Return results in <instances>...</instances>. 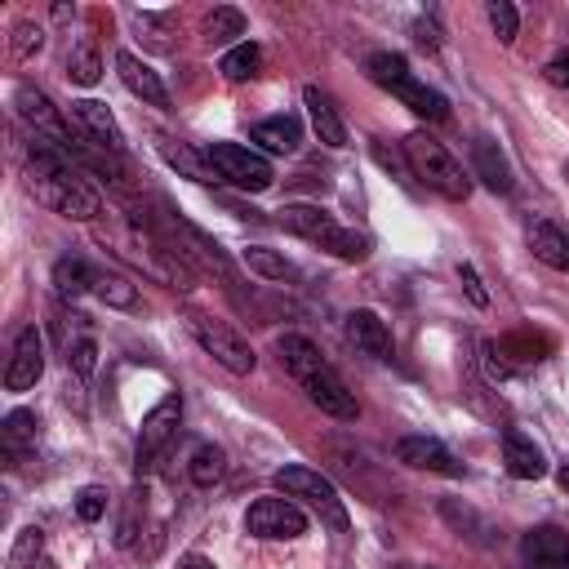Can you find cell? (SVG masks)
<instances>
[{
  "mask_svg": "<svg viewBox=\"0 0 569 569\" xmlns=\"http://www.w3.org/2000/svg\"><path fill=\"white\" fill-rule=\"evenodd\" d=\"M520 556L529 569H569V529L538 525L520 538Z\"/></svg>",
  "mask_w": 569,
  "mask_h": 569,
  "instance_id": "obj_12",
  "label": "cell"
},
{
  "mask_svg": "<svg viewBox=\"0 0 569 569\" xmlns=\"http://www.w3.org/2000/svg\"><path fill=\"white\" fill-rule=\"evenodd\" d=\"M71 124L80 129V142L120 156L124 133H120V124H116V116H111L107 102H98V98H80V102H71Z\"/></svg>",
  "mask_w": 569,
  "mask_h": 569,
  "instance_id": "obj_8",
  "label": "cell"
},
{
  "mask_svg": "<svg viewBox=\"0 0 569 569\" xmlns=\"http://www.w3.org/2000/svg\"><path fill=\"white\" fill-rule=\"evenodd\" d=\"M244 267H249L253 276H262V280H276V284L298 280V267H293L289 258H280L276 249H267V244H249V249H244Z\"/></svg>",
  "mask_w": 569,
  "mask_h": 569,
  "instance_id": "obj_27",
  "label": "cell"
},
{
  "mask_svg": "<svg viewBox=\"0 0 569 569\" xmlns=\"http://www.w3.org/2000/svg\"><path fill=\"white\" fill-rule=\"evenodd\" d=\"M409 31H413V44H418V49H427V53L440 49V22H436L431 13H427V18H413Z\"/></svg>",
  "mask_w": 569,
  "mask_h": 569,
  "instance_id": "obj_39",
  "label": "cell"
},
{
  "mask_svg": "<svg viewBox=\"0 0 569 569\" xmlns=\"http://www.w3.org/2000/svg\"><path fill=\"white\" fill-rule=\"evenodd\" d=\"M525 240H529V253H533L538 262H547L551 271H569V231H565L560 222L533 218L529 231H525Z\"/></svg>",
  "mask_w": 569,
  "mask_h": 569,
  "instance_id": "obj_16",
  "label": "cell"
},
{
  "mask_svg": "<svg viewBox=\"0 0 569 569\" xmlns=\"http://www.w3.org/2000/svg\"><path fill=\"white\" fill-rule=\"evenodd\" d=\"M396 569H405V565H396Z\"/></svg>",
  "mask_w": 569,
  "mask_h": 569,
  "instance_id": "obj_44",
  "label": "cell"
},
{
  "mask_svg": "<svg viewBox=\"0 0 569 569\" xmlns=\"http://www.w3.org/2000/svg\"><path fill=\"white\" fill-rule=\"evenodd\" d=\"M178 569H218L209 556H200V551H187V556H178Z\"/></svg>",
  "mask_w": 569,
  "mask_h": 569,
  "instance_id": "obj_42",
  "label": "cell"
},
{
  "mask_svg": "<svg viewBox=\"0 0 569 569\" xmlns=\"http://www.w3.org/2000/svg\"><path fill=\"white\" fill-rule=\"evenodd\" d=\"M40 373H44V338H40L36 325H27L13 338V356L4 365V387L9 391H31L40 382Z\"/></svg>",
  "mask_w": 569,
  "mask_h": 569,
  "instance_id": "obj_9",
  "label": "cell"
},
{
  "mask_svg": "<svg viewBox=\"0 0 569 569\" xmlns=\"http://www.w3.org/2000/svg\"><path fill=\"white\" fill-rule=\"evenodd\" d=\"M302 391H307V400H311L320 413H329V418H338V422H356V418H360V405H356V396L347 391V382L333 373V365H325V369H316L311 378H302Z\"/></svg>",
  "mask_w": 569,
  "mask_h": 569,
  "instance_id": "obj_10",
  "label": "cell"
},
{
  "mask_svg": "<svg viewBox=\"0 0 569 569\" xmlns=\"http://www.w3.org/2000/svg\"><path fill=\"white\" fill-rule=\"evenodd\" d=\"M40 551H44V533H40L36 525L18 529V538H13V547H9V569H31V565L40 560Z\"/></svg>",
  "mask_w": 569,
  "mask_h": 569,
  "instance_id": "obj_33",
  "label": "cell"
},
{
  "mask_svg": "<svg viewBox=\"0 0 569 569\" xmlns=\"http://www.w3.org/2000/svg\"><path fill=\"white\" fill-rule=\"evenodd\" d=\"M276 351H280V365L302 382V378H311L316 369H325L329 360L320 356V347L311 342V338H302V333H284L280 342H276Z\"/></svg>",
  "mask_w": 569,
  "mask_h": 569,
  "instance_id": "obj_22",
  "label": "cell"
},
{
  "mask_svg": "<svg viewBox=\"0 0 569 569\" xmlns=\"http://www.w3.org/2000/svg\"><path fill=\"white\" fill-rule=\"evenodd\" d=\"M276 222H280L284 231H293V236L320 244L325 253H333V258H342V262H365V258H369V236H360L356 227H342V222H338L329 209H320V204H284V209L276 213Z\"/></svg>",
  "mask_w": 569,
  "mask_h": 569,
  "instance_id": "obj_1",
  "label": "cell"
},
{
  "mask_svg": "<svg viewBox=\"0 0 569 569\" xmlns=\"http://www.w3.org/2000/svg\"><path fill=\"white\" fill-rule=\"evenodd\" d=\"M160 151H164V160H169L173 169H182L191 182H222V178L213 173L209 156H196L187 142H173V138H164V142H160Z\"/></svg>",
  "mask_w": 569,
  "mask_h": 569,
  "instance_id": "obj_26",
  "label": "cell"
},
{
  "mask_svg": "<svg viewBox=\"0 0 569 569\" xmlns=\"http://www.w3.org/2000/svg\"><path fill=\"white\" fill-rule=\"evenodd\" d=\"M276 485H280L289 498L311 502L333 529H347V511H342V498H338V489H333L329 476H320V471H311V467H280V471H276Z\"/></svg>",
  "mask_w": 569,
  "mask_h": 569,
  "instance_id": "obj_6",
  "label": "cell"
},
{
  "mask_svg": "<svg viewBox=\"0 0 569 569\" xmlns=\"http://www.w3.org/2000/svg\"><path fill=\"white\" fill-rule=\"evenodd\" d=\"M302 102H307V116H311L316 138H320L325 147H347V124H342V116H338L333 98H329V93H320L316 84H307V89H302Z\"/></svg>",
  "mask_w": 569,
  "mask_h": 569,
  "instance_id": "obj_20",
  "label": "cell"
},
{
  "mask_svg": "<svg viewBox=\"0 0 569 569\" xmlns=\"http://www.w3.org/2000/svg\"><path fill=\"white\" fill-rule=\"evenodd\" d=\"M200 36H204L209 44H231L236 36H244V13H240V9H231V4H218L213 13H204Z\"/></svg>",
  "mask_w": 569,
  "mask_h": 569,
  "instance_id": "obj_28",
  "label": "cell"
},
{
  "mask_svg": "<svg viewBox=\"0 0 569 569\" xmlns=\"http://www.w3.org/2000/svg\"><path fill=\"white\" fill-rule=\"evenodd\" d=\"M116 71H120V80H124V89H129L133 98H142L147 107H169V89H164V80H160L138 53L120 49V53H116Z\"/></svg>",
  "mask_w": 569,
  "mask_h": 569,
  "instance_id": "obj_14",
  "label": "cell"
},
{
  "mask_svg": "<svg viewBox=\"0 0 569 569\" xmlns=\"http://www.w3.org/2000/svg\"><path fill=\"white\" fill-rule=\"evenodd\" d=\"M76 516L89 520V525L102 520V516H107V489H102V485H84V489L76 493Z\"/></svg>",
  "mask_w": 569,
  "mask_h": 569,
  "instance_id": "obj_37",
  "label": "cell"
},
{
  "mask_svg": "<svg viewBox=\"0 0 569 569\" xmlns=\"http://www.w3.org/2000/svg\"><path fill=\"white\" fill-rule=\"evenodd\" d=\"M93 284H98V271L84 262V258H58L53 262V289H58V298H80V293H93Z\"/></svg>",
  "mask_w": 569,
  "mask_h": 569,
  "instance_id": "obj_23",
  "label": "cell"
},
{
  "mask_svg": "<svg viewBox=\"0 0 569 569\" xmlns=\"http://www.w3.org/2000/svg\"><path fill=\"white\" fill-rule=\"evenodd\" d=\"M93 293H98L107 307H116V311H133V307H138V289H133L124 276H116V271H98Z\"/></svg>",
  "mask_w": 569,
  "mask_h": 569,
  "instance_id": "obj_32",
  "label": "cell"
},
{
  "mask_svg": "<svg viewBox=\"0 0 569 569\" xmlns=\"http://www.w3.org/2000/svg\"><path fill=\"white\" fill-rule=\"evenodd\" d=\"M387 89H391V93H396L413 116H422V120H445V116H449L445 93H436L431 84H422L413 71H405V76H400V80H391Z\"/></svg>",
  "mask_w": 569,
  "mask_h": 569,
  "instance_id": "obj_19",
  "label": "cell"
},
{
  "mask_svg": "<svg viewBox=\"0 0 569 569\" xmlns=\"http://www.w3.org/2000/svg\"><path fill=\"white\" fill-rule=\"evenodd\" d=\"M13 107H18V116L40 133V138H53V142H62V147H71V133H67V124H62V116H58V107L49 102V93H40V89H31V84H22L18 93H13Z\"/></svg>",
  "mask_w": 569,
  "mask_h": 569,
  "instance_id": "obj_13",
  "label": "cell"
},
{
  "mask_svg": "<svg viewBox=\"0 0 569 569\" xmlns=\"http://www.w3.org/2000/svg\"><path fill=\"white\" fill-rule=\"evenodd\" d=\"M249 142H258L262 151H276V156H293L302 142V124H298V116H267L249 129Z\"/></svg>",
  "mask_w": 569,
  "mask_h": 569,
  "instance_id": "obj_21",
  "label": "cell"
},
{
  "mask_svg": "<svg viewBox=\"0 0 569 569\" xmlns=\"http://www.w3.org/2000/svg\"><path fill=\"white\" fill-rule=\"evenodd\" d=\"M489 27H493V36H498L502 44H511V40H516V27H520V13H516L507 0H489Z\"/></svg>",
  "mask_w": 569,
  "mask_h": 569,
  "instance_id": "obj_35",
  "label": "cell"
},
{
  "mask_svg": "<svg viewBox=\"0 0 569 569\" xmlns=\"http://www.w3.org/2000/svg\"><path fill=\"white\" fill-rule=\"evenodd\" d=\"M204 156H209L213 173H218L222 182L240 187V191H267V187L276 182L267 156L253 151V147H244V142H209Z\"/></svg>",
  "mask_w": 569,
  "mask_h": 569,
  "instance_id": "obj_3",
  "label": "cell"
},
{
  "mask_svg": "<svg viewBox=\"0 0 569 569\" xmlns=\"http://www.w3.org/2000/svg\"><path fill=\"white\" fill-rule=\"evenodd\" d=\"M0 436H4V449H9V453H22V449H36L40 422H36V413H31V409H13V413H4Z\"/></svg>",
  "mask_w": 569,
  "mask_h": 569,
  "instance_id": "obj_30",
  "label": "cell"
},
{
  "mask_svg": "<svg viewBox=\"0 0 569 569\" xmlns=\"http://www.w3.org/2000/svg\"><path fill=\"white\" fill-rule=\"evenodd\" d=\"M502 462H507V471H511L516 480H542V476H547L542 449H538L525 431H516V427L502 431Z\"/></svg>",
  "mask_w": 569,
  "mask_h": 569,
  "instance_id": "obj_18",
  "label": "cell"
},
{
  "mask_svg": "<svg viewBox=\"0 0 569 569\" xmlns=\"http://www.w3.org/2000/svg\"><path fill=\"white\" fill-rule=\"evenodd\" d=\"M93 365H98V342H93L89 333H80V338L67 347V369H71L76 378H89Z\"/></svg>",
  "mask_w": 569,
  "mask_h": 569,
  "instance_id": "obj_34",
  "label": "cell"
},
{
  "mask_svg": "<svg viewBox=\"0 0 569 569\" xmlns=\"http://www.w3.org/2000/svg\"><path fill=\"white\" fill-rule=\"evenodd\" d=\"M405 71H409V62H405L400 53H373V58H369V76H373L382 89H387L396 76H405Z\"/></svg>",
  "mask_w": 569,
  "mask_h": 569,
  "instance_id": "obj_38",
  "label": "cell"
},
{
  "mask_svg": "<svg viewBox=\"0 0 569 569\" xmlns=\"http://www.w3.org/2000/svg\"><path fill=\"white\" fill-rule=\"evenodd\" d=\"M471 173L489 187V191H498V196H507L511 191V164H507V156H502V147L493 142V138H471Z\"/></svg>",
  "mask_w": 569,
  "mask_h": 569,
  "instance_id": "obj_17",
  "label": "cell"
},
{
  "mask_svg": "<svg viewBox=\"0 0 569 569\" xmlns=\"http://www.w3.org/2000/svg\"><path fill=\"white\" fill-rule=\"evenodd\" d=\"M405 160H409V173H413L422 187L440 191L445 200H467V196H471V173H467L462 160H453V156L445 151V142H436L427 129H413V133L405 138Z\"/></svg>",
  "mask_w": 569,
  "mask_h": 569,
  "instance_id": "obj_2",
  "label": "cell"
},
{
  "mask_svg": "<svg viewBox=\"0 0 569 569\" xmlns=\"http://www.w3.org/2000/svg\"><path fill=\"white\" fill-rule=\"evenodd\" d=\"M187 476H191V485H200V489H213V485L227 476V453H222L218 445L200 440V445L191 449V458H187Z\"/></svg>",
  "mask_w": 569,
  "mask_h": 569,
  "instance_id": "obj_24",
  "label": "cell"
},
{
  "mask_svg": "<svg viewBox=\"0 0 569 569\" xmlns=\"http://www.w3.org/2000/svg\"><path fill=\"white\" fill-rule=\"evenodd\" d=\"M244 529L253 538H302L307 533V516L293 498H258L249 511H244Z\"/></svg>",
  "mask_w": 569,
  "mask_h": 569,
  "instance_id": "obj_7",
  "label": "cell"
},
{
  "mask_svg": "<svg viewBox=\"0 0 569 569\" xmlns=\"http://www.w3.org/2000/svg\"><path fill=\"white\" fill-rule=\"evenodd\" d=\"M258 67H262V49H258L253 40L231 44V49L222 53V62H218V71H222L227 80H249V76H258Z\"/></svg>",
  "mask_w": 569,
  "mask_h": 569,
  "instance_id": "obj_31",
  "label": "cell"
},
{
  "mask_svg": "<svg viewBox=\"0 0 569 569\" xmlns=\"http://www.w3.org/2000/svg\"><path fill=\"white\" fill-rule=\"evenodd\" d=\"M187 325H191V333H196V342L222 365V369H231V373H253V365H258V356H253V347L227 325V320H213V316H204V311H191L187 316Z\"/></svg>",
  "mask_w": 569,
  "mask_h": 569,
  "instance_id": "obj_4",
  "label": "cell"
},
{
  "mask_svg": "<svg viewBox=\"0 0 569 569\" xmlns=\"http://www.w3.org/2000/svg\"><path fill=\"white\" fill-rule=\"evenodd\" d=\"M347 338H351L356 351H365V356H373V360H391V356H396L391 329H387V320H382L378 311H351V316H347Z\"/></svg>",
  "mask_w": 569,
  "mask_h": 569,
  "instance_id": "obj_15",
  "label": "cell"
},
{
  "mask_svg": "<svg viewBox=\"0 0 569 569\" xmlns=\"http://www.w3.org/2000/svg\"><path fill=\"white\" fill-rule=\"evenodd\" d=\"M458 280L467 284V298H471L476 307H489V293H485V284H480V276H476V267H471V262H462V267H458Z\"/></svg>",
  "mask_w": 569,
  "mask_h": 569,
  "instance_id": "obj_41",
  "label": "cell"
},
{
  "mask_svg": "<svg viewBox=\"0 0 569 569\" xmlns=\"http://www.w3.org/2000/svg\"><path fill=\"white\" fill-rule=\"evenodd\" d=\"M542 76H547V84H556V89H569V49L551 53V58H547V67H542Z\"/></svg>",
  "mask_w": 569,
  "mask_h": 569,
  "instance_id": "obj_40",
  "label": "cell"
},
{
  "mask_svg": "<svg viewBox=\"0 0 569 569\" xmlns=\"http://www.w3.org/2000/svg\"><path fill=\"white\" fill-rule=\"evenodd\" d=\"M67 76H71V84H84V89L102 80V58H98L93 40H76V44H71V53H67Z\"/></svg>",
  "mask_w": 569,
  "mask_h": 569,
  "instance_id": "obj_29",
  "label": "cell"
},
{
  "mask_svg": "<svg viewBox=\"0 0 569 569\" xmlns=\"http://www.w3.org/2000/svg\"><path fill=\"white\" fill-rule=\"evenodd\" d=\"M178 422H182V400L178 391L164 396L147 418H142V431H138V449H133V462H138V476L142 471H156L160 458L169 453V445L178 440Z\"/></svg>",
  "mask_w": 569,
  "mask_h": 569,
  "instance_id": "obj_5",
  "label": "cell"
},
{
  "mask_svg": "<svg viewBox=\"0 0 569 569\" xmlns=\"http://www.w3.org/2000/svg\"><path fill=\"white\" fill-rule=\"evenodd\" d=\"M40 44H44V31H40V22H18L13 27V40H9V49H13V58H31V53H40Z\"/></svg>",
  "mask_w": 569,
  "mask_h": 569,
  "instance_id": "obj_36",
  "label": "cell"
},
{
  "mask_svg": "<svg viewBox=\"0 0 569 569\" xmlns=\"http://www.w3.org/2000/svg\"><path fill=\"white\" fill-rule=\"evenodd\" d=\"M556 480H560V485H565V489H569V462H565V467H560V476H556Z\"/></svg>",
  "mask_w": 569,
  "mask_h": 569,
  "instance_id": "obj_43",
  "label": "cell"
},
{
  "mask_svg": "<svg viewBox=\"0 0 569 569\" xmlns=\"http://www.w3.org/2000/svg\"><path fill=\"white\" fill-rule=\"evenodd\" d=\"M396 462L413 471H436V476H462V462L436 440V436H405L396 440Z\"/></svg>",
  "mask_w": 569,
  "mask_h": 569,
  "instance_id": "obj_11",
  "label": "cell"
},
{
  "mask_svg": "<svg viewBox=\"0 0 569 569\" xmlns=\"http://www.w3.org/2000/svg\"><path fill=\"white\" fill-rule=\"evenodd\" d=\"M440 516H445L458 533H467L471 542H480V547H493V542H498V538H493V525H489L485 516H476V511H471L467 502H458V498H445V502H440Z\"/></svg>",
  "mask_w": 569,
  "mask_h": 569,
  "instance_id": "obj_25",
  "label": "cell"
}]
</instances>
